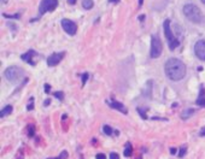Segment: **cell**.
Returning <instances> with one entry per match:
<instances>
[{
  "mask_svg": "<svg viewBox=\"0 0 205 159\" xmlns=\"http://www.w3.org/2000/svg\"><path fill=\"white\" fill-rule=\"evenodd\" d=\"M164 71L171 81H180L186 76V65L177 58H170L165 62Z\"/></svg>",
  "mask_w": 205,
  "mask_h": 159,
  "instance_id": "cell-1",
  "label": "cell"
},
{
  "mask_svg": "<svg viewBox=\"0 0 205 159\" xmlns=\"http://www.w3.org/2000/svg\"><path fill=\"white\" fill-rule=\"evenodd\" d=\"M183 15L187 17V18L193 22V23H201L203 21V13L200 11V9L193 4H186L183 6Z\"/></svg>",
  "mask_w": 205,
  "mask_h": 159,
  "instance_id": "cell-2",
  "label": "cell"
},
{
  "mask_svg": "<svg viewBox=\"0 0 205 159\" xmlns=\"http://www.w3.org/2000/svg\"><path fill=\"white\" fill-rule=\"evenodd\" d=\"M163 28H164V34H165V38H166L168 45H169V48H170L171 51H174L176 47L180 46V41L175 38V35L173 34V31H171V29H170V21H169V20H165V21H164Z\"/></svg>",
  "mask_w": 205,
  "mask_h": 159,
  "instance_id": "cell-3",
  "label": "cell"
},
{
  "mask_svg": "<svg viewBox=\"0 0 205 159\" xmlns=\"http://www.w3.org/2000/svg\"><path fill=\"white\" fill-rule=\"evenodd\" d=\"M4 76L6 77V80L11 83H18L21 81L22 76H23V71L18 68V66H10L5 70Z\"/></svg>",
  "mask_w": 205,
  "mask_h": 159,
  "instance_id": "cell-4",
  "label": "cell"
},
{
  "mask_svg": "<svg viewBox=\"0 0 205 159\" xmlns=\"http://www.w3.org/2000/svg\"><path fill=\"white\" fill-rule=\"evenodd\" d=\"M162 49H163V45L160 42V40L153 35L152 39H151V49H150V56L151 58L156 59L162 54Z\"/></svg>",
  "mask_w": 205,
  "mask_h": 159,
  "instance_id": "cell-5",
  "label": "cell"
},
{
  "mask_svg": "<svg viewBox=\"0 0 205 159\" xmlns=\"http://www.w3.org/2000/svg\"><path fill=\"white\" fill-rule=\"evenodd\" d=\"M58 6V0H42L40 3V15H44L46 12H52L57 9Z\"/></svg>",
  "mask_w": 205,
  "mask_h": 159,
  "instance_id": "cell-6",
  "label": "cell"
},
{
  "mask_svg": "<svg viewBox=\"0 0 205 159\" xmlns=\"http://www.w3.org/2000/svg\"><path fill=\"white\" fill-rule=\"evenodd\" d=\"M62 27H63L64 31L68 33L69 35H75L76 31H77V27H76V24L74 23L72 21L68 20V18H64V20L62 21Z\"/></svg>",
  "mask_w": 205,
  "mask_h": 159,
  "instance_id": "cell-7",
  "label": "cell"
},
{
  "mask_svg": "<svg viewBox=\"0 0 205 159\" xmlns=\"http://www.w3.org/2000/svg\"><path fill=\"white\" fill-rule=\"evenodd\" d=\"M65 53L64 52H59V53H53V54H51L48 58H47V65L48 66H55L58 65L62 59L64 58Z\"/></svg>",
  "mask_w": 205,
  "mask_h": 159,
  "instance_id": "cell-8",
  "label": "cell"
},
{
  "mask_svg": "<svg viewBox=\"0 0 205 159\" xmlns=\"http://www.w3.org/2000/svg\"><path fill=\"white\" fill-rule=\"evenodd\" d=\"M194 53L200 60H205V41L199 40L194 45Z\"/></svg>",
  "mask_w": 205,
  "mask_h": 159,
  "instance_id": "cell-9",
  "label": "cell"
},
{
  "mask_svg": "<svg viewBox=\"0 0 205 159\" xmlns=\"http://www.w3.org/2000/svg\"><path fill=\"white\" fill-rule=\"evenodd\" d=\"M106 104L110 106L111 109H115V110H117V111H121L122 113H124V115H127L128 113V110H127V107L123 105V104H121V102H118V101H116V100H107L106 101Z\"/></svg>",
  "mask_w": 205,
  "mask_h": 159,
  "instance_id": "cell-10",
  "label": "cell"
},
{
  "mask_svg": "<svg viewBox=\"0 0 205 159\" xmlns=\"http://www.w3.org/2000/svg\"><path fill=\"white\" fill-rule=\"evenodd\" d=\"M35 56H38V53H36L34 49H29L27 53H24V54H22V56H21V58H22L24 62H27V63H29L30 65H33V66H34L36 63H35L34 60H31V58H34Z\"/></svg>",
  "mask_w": 205,
  "mask_h": 159,
  "instance_id": "cell-11",
  "label": "cell"
},
{
  "mask_svg": "<svg viewBox=\"0 0 205 159\" xmlns=\"http://www.w3.org/2000/svg\"><path fill=\"white\" fill-rule=\"evenodd\" d=\"M196 104L198 106H203V107H205V88H204V86H200L199 95H198V99H197Z\"/></svg>",
  "mask_w": 205,
  "mask_h": 159,
  "instance_id": "cell-12",
  "label": "cell"
},
{
  "mask_svg": "<svg viewBox=\"0 0 205 159\" xmlns=\"http://www.w3.org/2000/svg\"><path fill=\"white\" fill-rule=\"evenodd\" d=\"M12 110H13V109H12V106H11V105H6L5 107L1 110V112H0V117L4 118L5 116H9V115L12 112Z\"/></svg>",
  "mask_w": 205,
  "mask_h": 159,
  "instance_id": "cell-13",
  "label": "cell"
},
{
  "mask_svg": "<svg viewBox=\"0 0 205 159\" xmlns=\"http://www.w3.org/2000/svg\"><path fill=\"white\" fill-rule=\"evenodd\" d=\"M193 113H194V109H186V110L181 113V118H182V119H187V118H190Z\"/></svg>",
  "mask_w": 205,
  "mask_h": 159,
  "instance_id": "cell-14",
  "label": "cell"
},
{
  "mask_svg": "<svg viewBox=\"0 0 205 159\" xmlns=\"http://www.w3.org/2000/svg\"><path fill=\"white\" fill-rule=\"evenodd\" d=\"M132 153H133V147H132V145L128 142V144H125V150H124L123 154H124V157H130V155H132Z\"/></svg>",
  "mask_w": 205,
  "mask_h": 159,
  "instance_id": "cell-15",
  "label": "cell"
},
{
  "mask_svg": "<svg viewBox=\"0 0 205 159\" xmlns=\"http://www.w3.org/2000/svg\"><path fill=\"white\" fill-rule=\"evenodd\" d=\"M93 0H82V7L85 9V10H89V9H92L93 7Z\"/></svg>",
  "mask_w": 205,
  "mask_h": 159,
  "instance_id": "cell-16",
  "label": "cell"
},
{
  "mask_svg": "<svg viewBox=\"0 0 205 159\" xmlns=\"http://www.w3.org/2000/svg\"><path fill=\"white\" fill-rule=\"evenodd\" d=\"M136 111L140 113L141 118L144 119H147V115H146V111H147V107H136Z\"/></svg>",
  "mask_w": 205,
  "mask_h": 159,
  "instance_id": "cell-17",
  "label": "cell"
},
{
  "mask_svg": "<svg viewBox=\"0 0 205 159\" xmlns=\"http://www.w3.org/2000/svg\"><path fill=\"white\" fill-rule=\"evenodd\" d=\"M35 135V127L33 124H29L28 126V136L29 137H33Z\"/></svg>",
  "mask_w": 205,
  "mask_h": 159,
  "instance_id": "cell-18",
  "label": "cell"
},
{
  "mask_svg": "<svg viewBox=\"0 0 205 159\" xmlns=\"http://www.w3.org/2000/svg\"><path fill=\"white\" fill-rule=\"evenodd\" d=\"M103 131H104L106 135H112V133H114L112 128H111L110 126H104V127H103Z\"/></svg>",
  "mask_w": 205,
  "mask_h": 159,
  "instance_id": "cell-19",
  "label": "cell"
},
{
  "mask_svg": "<svg viewBox=\"0 0 205 159\" xmlns=\"http://www.w3.org/2000/svg\"><path fill=\"white\" fill-rule=\"evenodd\" d=\"M68 157H69L68 151H63V152H61V154H59L58 157H55V158H53V159H68Z\"/></svg>",
  "mask_w": 205,
  "mask_h": 159,
  "instance_id": "cell-20",
  "label": "cell"
},
{
  "mask_svg": "<svg viewBox=\"0 0 205 159\" xmlns=\"http://www.w3.org/2000/svg\"><path fill=\"white\" fill-rule=\"evenodd\" d=\"M186 152H187V147L186 146H182L180 150H179V158H182V157H185V154H186Z\"/></svg>",
  "mask_w": 205,
  "mask_h": 159,
  "instance_id": "cell-21",
  "label": "cell"
},
{
  "mask_svg": "<svg viewBox=\"0 0 205 159\" xmlns=\"http://www.w3.org/2000/svg\"><path fill=\"white\" fill-rule=\"evenodd\" d=\"M53 97H55L58 100H63L64 99V93L63 92H54L53 93Z\"/></svg>",
  "mask_w": 205,
  "mask_h": 159,
  "instance_id": "cell-22",
  "label": "cell"
},
{
  "mask_svg": "<svg viewBox=\"0 0 205 159\" xmlns=\"http://www.w3.org/2000/svg\"><path fill=\"white\" fill-rule=\"evenodd\" d=\"M33 109H34V98H30V101H29V104H28V106H27V110L30 111V110H33Z\"/></svg>",
  "mask_w": 205,
  "mask_h": 159,
  "instance_id": "cell-23",
  "label": "cell"
},
{
  "mask_svg": "<svg viewBox=\"0 0 205 159\" xmlns=\"http://www.w3.org/2000/svg\"><path fill=\"white\" fill-rule=\"evenodd\" d=\"M110 159H120L118 153H116V152H111V153H110Z\"/></svg>",
  "mask_w": 205,
  "mask_h": 159,
  "instance_id": "cell-24",
  "label": "cell"
},
{
  "mask_svg": "<svg viewBox=\"0 0 205 159\" xmlns=\"http://www.w3.org/2000/svg\"><path fill=\"white\" fill-rule=\"evenodd\" d=\"M87 80H88V74H87V73H85V74L82 75V86H85V84H86Z\"/></svg>",
  "mask_w": 205,
  "mask_h": 159,
  "instance_id": "cell-25",
  "label": "cell"
},
{
  "mask_svg": "<svg viewBox=\"0 0 205 159\" xmlns=\"http://www.w3.org/2000/svg\"><path fill=\"white\" fill-rule=\"evenodd\" d=\"M96 158H97V159H106V157H105L104 153H98V154L96 155Z\"/></svg>",
  "mask_w": 205,
  "mask_h": 159,
  "instance_id": "cell-26",
  "label": "cell"
},
{
  "mask_svg": "<svg viewBox=\"0 0 205 159\" xmlns=\"http://www.w3.org/2000/svg\"><path fill=\"white\" fill-rule=\"evenodd\" d=\"M44 87H45V92H46V93H50V89H51V86H50L48 83H46V84H45Z\"/></svg>",
  "mask_w": 205,
  "mask_h": 159,
  "instance_id": "cell-27",
  "label": "cell"
},
{
  "mask_svg": "<svg viewBox=\"0 0 205 159\" xmlns=\"http://www.w3.org/2000/svg\"><path fill=\"white\" fill-rule=\"evenodd\" d=\"M50 102H51V100H50V99H46V100L44 101V106H48Z\"/></svg>",
  "mask_w": 205,
  "mask_h": 159,
  "instance_id": "cell-28",
  "label": "cell"
},
{
  "mask_svg": "<svg viewBox=\"0 0 205 159\" xmlns=\"http://www.w3.org/2000/svg\"><path fill=\"white\" fill-rule=\"evenodd\" d=\"M199 135H200V136H205V127H204V128H203V129L200 130V133H199Z\"/></svg>",
  "mask_w": 205,
  "mask_h": 159,
  "instance_id": "cell-29",
  "label": "cell"
},
{
  "mask_svg": "<svg viewBox=\"0 0 205 159\" xmlns=\"http://www.w3.org/2000/svg\"><path fill=\"white\" fill-rule=\"evenodd\" d=\"M170 153L171 154H175L176 153V148H170Z\"/></svg>",
  "mask_w": 205,
  "mask_h": 159,
  "instance_id": "cell-30",
  "label": "cell"
},
{
  "mask_svg": "<svg viewBox=\"0 0 205 159\" xmlns=\"http://www.w3.org/2000/svg\"><path fill=\"white\" fill-rule=\"evenodd\" d=\"M68 3H69V4H75L76 0H68Z\"/></svg>",
  "mask_w": 205,
  "mask_h": 159,
  "instance_id": "cell-31",
  "label": "cell"
},
{
  "mask_svg": "<svg viewBox=\"0 0 205 159\" xmlns=\"http://www.w3.org/2000/svg\"><path fill=\"white\" fill-rule=\"evenodd\" d=\"M109 3H120V0H109Z\"/></svg>",
  "mask_w": 205,
  "mask_h": 159,
  "instance_id": "cell-32",
  "label": "cell"
},
{
  "mask_svg": "<svg viewBox=\"0 0 205 159\" xmlns=\"http://www.w3.org/2000/svg\"><path fill=\"white\" fill-rule=\"evenodd\" d=\"M144 18H145V16H144V15H142V16H140V17H139V20H140V21H144Z\"/></svg>",
  "mask_w": 205,
  "mask_h": 159,
  "instance_id": "cell-33",
  "label": "cell"
},
{
  "mask_svg": "<svg viewBox=\"0 0 205 159\" xmlns=\"http://www.w3.org/2000/svg\"><path fill=\"white\" fill-rule=\"evenodd\" d=\"M142 3H144V0H139V5H140V6L142 5Z\"/></svg>",
  "mask_w": 205,
  "mask_h": 159,
  "instance_id": "cell-34",
  "label": "cell"
},
{
  "mask_svg": "<svg viewBox=\"0 0 205 159\" xmlns=\"http://www.w3.org/2000/svg\"><path fill=\"white\" fill-rule=\"evenodd\" d=\"M201 3H203V4H205V0H201Z\"/></svg>",
  "mask_w": 205,
  "mask_h": 159,
  "instance_id": "cell-35",
  "label": "cell"
},
{
  "mask_svg": "<svg viewBox=\"0 0 205 159\" xmlns=\"http://www.w3.org/2000/svg\"><path fill=\"white\" fill-rule=\"evenodd\" d=\"M47 159H53V158H47Z\"/></svg>",
  "mask_w": 205,
  "mask_h": 159,
  "instance_id": "cell-36",
  "label": "cell"
},
{
  "mask_svg": "<svg viewBox=\"0 0 205 159\" xmlns=\"http://www.w3.org/2000/svg\"><path fill=\"white\" fill-rule=\"evenodd\" d=\"M1 1H3V3H4V1H5V0H1Z\"/></svg>",
  "mask_w": 205,
  "mask_h": 159,
  "instance_id": "cell-37",
  "label": "cell"
},
{
  "mask_svg": "<svg viewBox=\"0 0 205 159\" xmlns=\"http://www.w3.org/2000/svg\"><path fill=\"white\" fill-rule=\"evenodd\" d=\"M20 159H23V158H20Z\"/></svg>",
  "mask_w": 205,
  "mask_h": 159,
  "instance_id": "cell-38",
  "label": "cell"
}]
</instances>
